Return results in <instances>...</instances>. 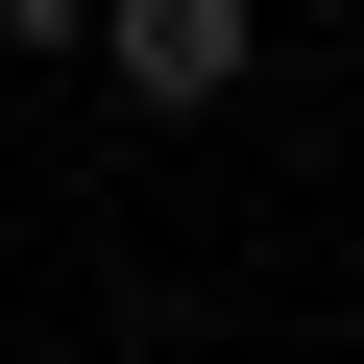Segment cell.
<instances>
[{
	"instance_id": "obj_1",
	"label": "cell",
	"mask_w": 364,
	"mask_h": 364,
	"mask_svg": "<svg viewBox=\"0 0 364 364\" xmlns=\"http://www.w3.org/2000/svg\"><path fill=\"white\" fill-rule=\"evenodd\" d=\"M97 73H122L146 122H219V97L267 73V0H97Z\"/></svg>"
},
{
	"instance_id": "obj_2",
	"label": "cell",
	"mask_w": 364,
	"mask_h": 364,
	"mask_svg": "<svg viewBox=\"0 0 364 364\" xmlns=\"http://www.w3.org/2000/svg\"><path fill=\"white\" fill-rule=\"evenodd\" d=\"M0 49H97V0H0Z\"/></svg>"
}]
</instances>
